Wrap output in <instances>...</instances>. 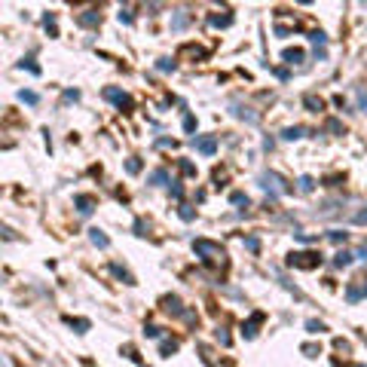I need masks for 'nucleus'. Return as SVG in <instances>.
I'll return each mask as SVG.
<instances>
[{
  "label": "nucleus",
  "instance_id": "f257e3e1",
  "mask_svg": "<svg viewBox=\"0 0 367 367\" xmlns=\"http://www.w3.org/2000/svg\"><path fill=\"white\" fill-rule=\"evenodd\" d=\"M288 263L297 266V269H315V266L321 263V254H315V251H300V254H291Z\"/></svg>",
  "mask_w": 367,
  "mask_h": 367
},
{
  "label": "nucleus",
  "instance_id": "f03ea898",
  "mask_svg": "<svg viewBox=\"0 0 367 367\" xmlns=\"http://www.w3.org/2000/svg\"><path fill=\"white\" fill-rule=\"evenodd\" d=\"M196 251H199V254H205L202 260H214V257H224V251H221L214 242H205V239H199V242H196Z\"/></svg>",
  "mask_w": 367,
  "mask_h": 367
},
{
  "label": "nucleus",
  "instance_id": "7ed1b4c3",
  "mask_svg": "<svg viewBox=\"0 0 367 367\" xmlns=\"http://www.w3.org/2000/svg\"><path fill=\"white\" fill-rule=\"evenodd\" d=\"M260 180H263V187H266V190H272V196L285 193V187H279V183H282V177H279V174H263Z\"/></svg>",
  "mask_w": 367,
  "mask_h": 367
},
{
  "label": "nucleus",
  "instance_id": "20e7f679",
  "mask_svg": "<svg viewBox=\"0 0 367 367\" xmlns=\"http://www.w3.org/2000/svg\"><path fill=\"white\" fill-rule=\"evenodd\" d=\"M196 150L205 153V156H211V153L217 150V141H214V138H196Z\"/></svg>",
  "mask_w": 367,
  "mask_h": 367
},
{
  "label": "nucleus",
  "instance_id": "39448f33",
  "mask_svg": "<svg viewBox=\"0 0 367 367\" xmlns=\"http://www.w3.org/2000/svg\"><path fill=\"white\" fill-rule=\"evenodd\" d=\"M104 98H111V101H117V104H132L126 92H117V89H107V92H104Z\"/></svg>",
  "mask_w": 367,
  "mask_h": 367
},
{
  "label": "nucleus",
  "instance_id": "423d86ee",
  "mask_svg": "<svg viewBox=\"0 0 367 367\" xmlns=\"http://www.w3.org/2000/svg\"><path fill=\"white\" fill-rule=\"evenodd\" d=\"M260 321H263V315H260V312H254V315H251V321L245 324V331H242V334H245V337H254V334H257V324H260Z\"/></svg>",
  "mask_w": 367,
  "mask_h": 367
},
{
  "label": "nucleus",
  "instance_id": "0eeeda50",
  "mask_svg": "<svg viewBox=\"0 0 367 367\" xmlns=\"http://www.w3.org/2000/svg\"><path fill=\"white\" fill-rule=\"evenodd\" d=\"M89 239H92V245H98V248H107V245H111V239H107L101 230H92V233H89Z\"/></svg>",
  "mask_w": 367,
  "mask_h": 367
},
{
  "label": "nucleus",
  "instance_id": "6e6552de",
  "mask_svg": "<svg viewBox=\"0 0 367 367\" xmlns=\"http://www.w3.org/2000/svg\"><path fill=\"white\" fill-rule=\"evenodd\" d=\"M285 61H288V64H297V61H303V52H300V49H288V52H285Z\"/></svg>",
  "mask_w": 367,
  "mask_h": 367
},
{
  "label": "nucleus",
  "instance_id": "1a4fd4ad",
  "mask_svg": "<svg viewBox=\"0 0 367 367\" xmlns=\"http://www.w3.org/2000/svg\"><path fill=\"white\" fill-rule=\"evenodd\" d=\"M77 205H80V214H89V211H92V199H89V196H77Z\"/></svg>",
  "mask_w": 367,
  "mask_h": 367
},
{
  "label": "nucleus",
  "instance_id": "9d476101",
  "mask_svg": "<svg viewBox=\"0 0 367 367\" xmlns=\"http://www.w3.org/2000/svg\"><path fill=\"white\" fill-rule=\"evenodd\" d=\"M208 22H211V25H214V28H227V25H230V22H233V19H230V16H211V19H208Z\"/></svg>",
  "mask_w": 367,
  "mask_h": 367
},
{
  "label": "nucleus",
  "instance_id": "9b49d317",
  "mask_svg": "<svg viewBox=\"0 0 367 367\" xmlns=\"http://www.w3.org/2000/svg\"><path fill=\"white\" fill-rule=\"evenodd\" d=\"M349 263H352V254H346V251H340L334 257V266H349Z\"/></svg>",
  "mask_w": 367,
  "mask_h": 367
},
{
  "label": "nucleus",
  "instance_id": "f8f14e48",
  "mask_svg": "<svg viewBox=\"0 0 367 367\" xmlns=\"http://www.w3.org/2000/svg\"><path fill=\"white\" fill-rule=\"evenodd\" d=\"M165 309L174 312V315H180V300H177V297H168V300H165Z\"/></svg>",
  "mask_w": 367,
  "mask_h": 367
},
{
  "label": "nucleus",
  "instance_id": "ddd939ff",
  "mask_svg": "<svg viewBox=\"0 0 367 367\" xmlns=\"http://www.w3.org/2000/svg\"><path fill=\"white\" fill-rule=\"evenodd\" d=\"M95 22H98V13H95V10H89L86 16H80V25H95Z\"/></svg>",
  "mask_w": 367,
  "mask_h": 367
},
{
  "label": "nucleus",
  "instance_id": "4468645a",
  "mask_svg": "<svg viewBox=\"0 0 367 367\" xmlns=\"http://www.w3.org/2000/svg\"><path fill=\"white\" fill-rule=\"evenodd\" d=\"M282 138H285V141H294V138H303V129H285V132H282Z\"/></svg>",
  "mask_w": 367,
  "mask_h": 367
},
{
  "label": "nucleus",
  "instance_id": "2eb2a0df",
  "mask_svg": "<svg viewBox=\"0 0 367 367\" xmlns=\"http://www.w3.org/2000/svg\"><path fill=\"white\" fill-rule=\"evenodd\" d=\"M162 352H165V355L177 352V340H162Z\"/></svg>",
  "mask_w": 367,
  "mask_h": 367
},
{
  "label": "nucleus",
  "instance_id": "dca6fc26",
  "mask_svg": "<svg viewBox=\"0 0 367 367\" xmlns=\"http://www.w3.org/2000/svg\"><path fill=\"white\" fill-rule=\"evenodd\" d=\"M19 98L28 101V104H37V95H34V92H19Z\"/></svg>",
  "mask_w": 367,
  "mask_h": 367
},
{
  "label": "nucleus",
  "instance_id": "f3484780",
  "mask_svg": "<svg viewBox=\"0 0 367 367\" xmlns=\"http://www.w3.org/2000/svg\"><path fill=\"white\" fill-rule=\"evenodd\" d=\"M126 168H129V174H138V171H141V162H138V159H129Z\"/></svg>",
  "mask_w": 367,
  "mask_h": 367
},
{
  "label": "nucleus",
  "instance_id": "a211bd4d",
  "mask_svg": "<svg viewBox=\"0 0 367 367\" xmlns=\"http://www.w3.org/2000/svg\"><path fill=\"white\" fill-rule=\"evenodd\" d=\"M165 177H168V174L159 168V171H153V177H150V180H153V183H165Z\"/></svg>",
  "mask_w": 367,
  "mask_h": 367
},
{
  "label": "nucleus",
  "instance_id": "6ab92c4d",
  "mask_svg": "<svg viewBox=\"0 0 367 367\" xmlns=\"http://www.w3.org/2000/svg\"><path fill=\"white\" fill-rule=\"evenodd\" d=\"M180 171H183V174H196V168H193V162H187V159H183V162H180Z\"/></svg>",
  "mask_w": 367,
  "mask_h": 367
},
{
  "label": "nucleus",
  "instance_id": "aec40b11",
  "mask_svg": "<svg viewBox=\"0 0 367 367\" xmlns=\"http://www.w3.org/2000/svg\"><path fill=\"white\" fill-rule=\"evenodd\" d=\"M300 190H303V193L312 190V177H300Z\"/></svg>",
  "mask_w": 367,
  "mask_h": 367
},
{
  "label": "nucleus",
  "instance_id": "412c9836",
  "mask_svg": "<svg viewBox=\"0 0 367 367\" xmlns=\"http://www.w3.org/2000/svg\"><path fill=\"white\" fill-rule=\"evenodd\" d=\"M233 202H236V205H248V196H245V193H233Z\"/></svg>",
  "mask_w": 367,
  "mask_h": 367
},
{
  "label": "nucleus",
  "instance_id": "4be33fe9",
  "mask_svg": "<svg viewBox=\"0 0 367 367\" xmlns=\"http://www.w3.org/2000/svg\"><path fill=\"white\" fill-rule=\"evenodd\" d=\"M306 327H309V334H321L324 331V324H318V321H309Z\"/></svg>",
  "mask_w": 367,
  "mask_h": 367
},
{
  "label": "nucleus",
  "instance_id": "5701e85b",
  "mask_svg": "<svg viewBox=\"0 0 367 367\" xmlns=\"http://www.w3.org/2000/svg\"><path fill=\"white\" fill-rule=\"evenodd\" d=\"M183 129L193 132V129H196V120H193V117H183Z\"/></svg>",
  "mask_w": 367,
  "mask_h": 367
},
{
  "label": "nucleus",
  "instance_id": "b1692460",
  "mask_svg": "<svg viewBox=\"0 0 367 367\" xmlns=\"http://www.w3.org/2000/svg\"><path fill=\"white\" fill-rule=\"evenodd\" d=\"M183 25H187V16H183V13H180V16H177V19H174V31H180V28H183Z\"/></svg>",
  "mask_w": 367,
  "mask_h": 367
},
{
  "label": "nucleus",
  "instance_id": "393cba45",
  "mask_svg": "<svg viewBox=\"0 0 367 367\" xmlns=\"http://www.w3.org/2000/svg\"><path fill=\"white\" fill-rule=\"evenodd\" d=\"M331 242H346V233H340V230H334V233H331Z\"/></svg>",
  "mask_w": 367,
  "mask_h": 367
},
{
  "label": "nucleus",
  "instance_id": "a878e982",
  "mask_svg": "<svg viewBox=\"0 0 367 367\" xmlns=\"http://www.w3.org/2000/svg\"><path fill=\"white\" fill-rule=\"evenodd\" d=\"M144 334H147V337H159V327H156V324H147Z\"/></svg>",
  "mask_w": 367,
  "mask_h": 367
},
{
  "label": "nucleus",
  "instance_id": "bb28decb",
  "mask_svg": "<svg viewBox=\"0 0 367 367\" xmlns=\"http://www.w3.org/2000/svg\"><path fill=\"white\" fill-rule=\"evenodd\" d=\"M171 67H174V61H168V58L159 61V70H171Z\"/></svg>",
  "mask_w": 367,
  "mask_h": 367
},
{
  "label": "nucleus",
  "instance_id": "cd10ccee",
  "mask_svg": "<svg viewBox=\"0 0 367 367\" xmlns=\"http://www.w3.org/2000/svg\"><path fill=\"white\" fill-rule=\"evenodd\" d=\"M245 245H248V248H251V251H257V248H260V242H257V239H254V236H251V239H245Z\"/></svg>",
  "mask_w": 367,
  "mask_h": 367
},
{
  "label": "nucleus",
  "instance_id": "c85d7f7f",
  "mask_svg": "<svg viewBox=\"0 0 367 367\" xmlns=\"http://www.w3.org/2000/svg\"><path fill=\"white\" fill-rule=\"evenodd\" d=\"M355 224H367V208H364V211H358V214H355Z\"/></svg>",
  "mask_w": 367,
  "mask_h": 367
},
{
  "label": "nucleus",
  "instance_id": "c756f323",
  "mask_svg": "<svg viewBox=\"0 0 367 367\" xmlns=\"http://www.w3.org/2000/svg\"><path fill=\"white\" fill-rule=\"evenodd\" d=\"M180 217H183V221H193V211H190L187 205H183V208H180Z\"/></svg>",
  "mask_w": 367,
  "mask_h": 367
},
{
  "label": "nucleus",
  "instance_id": "7c9ffc66",
  "mask_svg": "<svg viewBox=\"0 0 367 367\" xmlns=\"http://www.w3.org/2000/svg\"><path fill=\"white\" fill-rule=\"evenodd\" d=\"M120 22H126V25H129V22H132V13H129V10H123V13H120Z\"/></svg>",
  "mask_w": 367,
  "mask_h": 367
}]
</instances>
